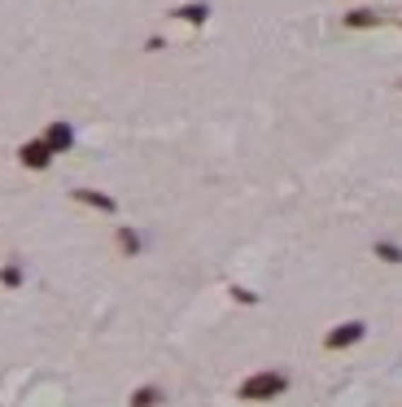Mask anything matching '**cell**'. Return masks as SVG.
I'll use <instances>...</instances> for the list:
<instances>
[{
    "mask_svg": "<svg viewBox=\"0 0 402 407\" xmlns=\"http://www.w3.org/2000/svg\"><path fill=\"white\" fill-rule=\"evenodd\" d=\"M22 162L27 167H48V149L44 145H22Z\"/></svg>",
    "mask_w": 402,
    "mask_h": 407,
    "instance_id": "1",
    "label": "cell"
}]
</instances>
